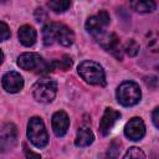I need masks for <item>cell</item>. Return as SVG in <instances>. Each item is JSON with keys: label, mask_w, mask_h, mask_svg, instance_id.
<instances>
[{"label": "cell", "mask_w": 159, "mask_h": 159, "mask_svg": "<svg viewBox=\"0 0 159 159\" xmlns=\"http://www.w3.org/2000/svg\"><path fill=\"white\" fill-rule=\"evenodd\" d=\"M52 129L56 137H63L67 133V129L70 127V119L66 112L63 111H57L53 113L52 119H51Z\"/></svg>", "instance_id": "cell-13"}, {"label": "cell", "mask_w": 159, "mask_h": 159, "mask_svg": "<svg viewBox=\"0 0 159 159\" xmlns=\"http://www.w3.org/2000/svg\"><path fill=\"white\" fill-rule=\"evenodd\" d=\"M16 139H17L16 127L11 123L5 124L0 134V152H7L12 149L16 145Z\"/></svg>", "instance_id": "cell-8"}, {"label": "cell", "mask_w": 159, "mask_h": 159, "mask_svg": "<svg viewBox=\"0 0 159 159\" xmlns=\"http://www.w3.org/2000/svg\"><path fill=\"white\" fill-rule=\"evenodd\" d=\"M71 66H72V60H71L70 56H63L62 60H60L57 62H52L53 68H60L62 71H67Z\"/></svg>", "instance_id": "cell-19"}, {"label": "cell", "mask_w": 159, "mask_h": 159, "mask_svg": "<svg viewBox=\"0 0 159 159\" xmlns=\"http://www.w3.org/2000/svg\"><path fill=\"white\" fill-rule=\"evenodd\" d=\"M42 39L45 45L58 42L62 46H71L75 42V34L70 27L58 22H50L42 30Z\"/></svg>", "instance_id": "cell-1"}, {"label": "cell", "mask_w": 159, "mask_h": 159, "mask_svg": "<svg viewBox=\"0 0 159 159\" xmlns=\"http://www.w3.org/2000/svg\"><path fill=\"white\" fill-rule=\"evenodd\" d=\"M93 140H94V135H93L92 130L88 127H81L77 132L75 144L80 148H83V147L91 145L93 143Z\"/></svg>", "instance_id": "cell-15"}, {"label": "cell", "mask_w": 159, "mask_h": 159, "mask_svg": "<svg viewBox=\"0 0 159 159\" xmlns=\"http://www.w3.org/2000/svg\"><path fill=\"white\" fill-rule=\"evenodd\" d=\"M1 83H2L4 89L6 92H10V93H17L24 87V80H22L21 75L15 72V71L6 72L2 76Z\"/></svg>", "instance_id": "cell-11"}, {"label": "cell", "mask_w": 159, "mask_h": 159, "mask_svg": "<svg viewBox=\"0 0 159 159\" xmlns=\"http://www.w3.org/2000/svg\"><path fill=\"white\" fill-rule=\"evenodd\" d=\"M123 50H124V52H125L128 56L133 57V56L138 55V52H139V45H138V42H137L135 40H128V41L125 42Z\"/></svg>", "instance_id": "cell-18"}, {"label": "cell", "mask_w": 159, "mask_h": 159, "mask_svg": "<svg viewBox=\"0 0 159 159\" xmlns=\"http://www.w3.org/2000/svg\"><path fill=\"white\" fill-rule=\"evenodd\" d=\"M124 158L127 159V158H145V154L139 149V148H137V147H133V148H129L128 150H127V153L124 154Z\"/></svg>", "instance_id": "cell-20"}, {"label": "cell", "mask_w": 159, "mask_h": 159, "mask_svg": "<svg viewBox=\"0 0 159 159\" xmlns=\"http://www.w3.org/2000/svg\"><path fill=\"white\" fill-rule=\"evenodd\" d=\"M120 118V113L113 108H107L99 120V132L102 135H107L109 134V132L112 130V128L114 127V124L117 123V120Z\"/></svg>", "instance_id": "cell-12"}, {"label": "cell", "mask_w": 159, "mask_h": 159, "mask_svg": "<svg viewBox=\"0 0 159 159\" xmlns=\"http://www.w3.org/2000/svg\"><path fill=\"white\" fill-rule=\"evenodd\" d=\"M145 134V124L142 118L134 117L132 118L124 128V135L130 140H139Z\"/></svg>", "instance_id": "cell-10"}, {"label": "cell", "mask_w": 159, "mask_h": 159, "mask_svg": "<svg viewBox=\"0 0 159 159\" xmlns=\"http://www.w3.org/2000/svg\"><path fill=\"white\" fill-rule=\"evenodd\" d=\"M35 19H36V21L42 22V21H45L47 19V12L42 7H39V9L35 10Z\"/></svg>", "instance_id": "cell-22"}, {"label": "cell", "mask_w": 159, "mask_h": 159, "mask_svg": "<svg viewBox=\"0 0 159 159\" xmlns=\"http://www.w3.org/2000/svg\"><path fill=\"white\" fill-rule=\"evenodd\" d=\"M17 65L25 71H31L35 73H48L52 71V62H46L39 53L25 52L17 58Z\"/></svg>", "instance_id": "cell-3"}, {"label": "cell", "mask_w": 159, "mask_h": 159, "mask_svg": "<svg viewBox=\"0 0 159 159\" xmlns=\"http://www.w3.org/2000/svg\"><path fill=\"white\" fill-rule=\"evenodd\" d=\"M26 157H35V158H40V154H35L32 152H27L26 149Z\"/></svg>", "instance_id": "cell-25"}, {"label": "cell", "mask_w": 159, "mask_h": 159, "mask_svg": "<svg viewBox=\"0 0 159 159\" xmlns=\"http://www.w3.org/2000/svg\"><path fill=\"white\" fill-rule=\"evenodd\" d=\"M57 92V83L50 78L39 80L32 88L34 98L41 103H50L56 97Z\"/></svg>", "instance_id": "cell-6"}, {"label": "cell", "mask_w": 159, "mask_h": 159, "mask_svg": "<svg viewBox=\"0 0 159 159\" xmlns=\"http://www.w3.org/2000/svg\"><path fill=\"white\" fill-rule=\"evenodd\" d=\"M27 138L36 148H43L48 143V134L41 118L32 117L27 123Z\"/></svg>", "instance_id": "cell-5"}, {"label": "cell", "mask_w": 159, "mask_h": 159, "mask_svg": "<svg viewBox=\"0 0 159 159\" xmlns=\"http://www.w3.org/2000/svg\"><path fill=\"white\" fill-rule=\"evenodd\" d=\"M10 35H11V34H10L9 26H7L5 22L0 21V42L7 40V39L10 37Z\"/></svg>", "instance_id": "cell-21"}, {"label": "cell", "mask_w": 159, "mask_h": 159, "mask_svg": "<svg viewBox=\"0 0 159 159\" xmlns=\"http://www.w3.org/2000/svg\"><path fill=\"white\" fill-rule=\"evenodd\" d=\"M78 75L89 84L104 86L106 84V75L102 66L94 61H82L77 67Z\"/></svg>", "instance_id": "cell-2"}, {"label": "cell", "mask_w": 159, "mask_h": 159, "mask_svg": "<svg viewBox=\"0 0 159 159\" xmlns=\"http://www.w3.org/2000/svg\"><path fill=\"white\" fill-rule=\"evenodd\" d=\"M112 152H116V153H114L116 157L119 155V152H120V142H117V140L112 142V144H111V149L108 150V155H109Z\"/></svg>", "instance_id": "cell-23"}, {"label": "cell", "mask_w": 159, "mask_h": 159, "mask_svg": "<svg viewBox=\"0 0 159 159\" xmlns=\"http://www.w3.org/2000/svg\"><path fill=\"white\" fill-rule=\"evenodd\" d=\"M2 61H4V53H2V51L0 50V65L2 63Z\"/></svg>", "instance_id": "cell-26"}, {"label": "cell", "mask_w": 159, "mask_h": 159, "mask_svg": "<svg viewBox=\"0 0 159 159\" xmlns=\"http://www.w3.org/2000/svg\"><path fill=\"white\" fill-rule=\"evenodd\" d=\"M153 123L155 128H159V108H155L153 111Z\"/></svg>", "instance_id": "cell-24"}, {"label": "cell", "mask_w": 159, "mask_h": 159, "mask_svg": "<svg viewBox=\"0 0 159 159\" xmlns=\"http://www.w3.org/2000/svg\"><path fill=\"white\" fill-rule=\"evenodd\" d=\"M71 6V0H48V7L55 12H63Z\"/></svg>", "instance_id": "cell-17"}, {"label": "cell", "mask_w": 159, "mask_h": 159, "mask_svg": "<svg viewBox=\"0 0 159 159\" xmlns=\"http://www.w3.org/2000/svg\"><path fill=\"white\" fill-rule=\"evenodd\" d=\"M130 6L137 12H153L157 7L154 0H129Z\"/></svg>", "instance_id": "cell-16"}, {"label": "cell", "mask_w": 159, "mask_h": 159, "mask_svg": "<svg viewBox=\"0 0 159 159\" xmlns=\"http://www.w3.org/2000/svg\"><path fill=\"white\" fill-rule=\"evenodd\" d=\"M117 101L119 104L124 107L135 106L142 97V92L139 86L133 81H124L117 88Z\"/></svg>", "instance_id": "cell-4"}, {"label": "cell", "mask_w": 159, "mask_h": 159, "mask_svg": "<svg viewBox=\"0 0 159 159\" xmlns=\"http://www.w3.org/2000/svg\"><path fill=\"white\" fill-rule=\"evenodd\" d=\"M108 24H109V15H108L107 11L102 10L97 15H93V16L88 17L84 26H86V30L93 37L98 39L102 34H104V29Z\"/></svg>", "instance_id": "cell-7"}, {"label": "cell", "mask_w": 159, "mask_h": 159, "mask_svg": "<svg viewBox=\"0 0 159 159\" xmlns=\"http://www.w3.org/2000/svg\"><path fill=\"white\" fill-rule=\"evenodd\" d=\"M7 0H0V5H2V4H5Z\"/></svg>", "instance_id": "cell-27"}, {"label": "cell", "mask_w": 159, "mask_h": 159, "mask_svg": "<svg viewBox=\"0 0 159 159\" xmlns=\"http://www.w3.org/2000/svg\"><path fill=\"white\" fill-rule=\"evenodd\" d=\"M19 40L20 42L26 46V47H30L32 46L35 42H36V37H37V34H36V30L30 26V25H24L19 29Z\"/></svg>", "instance_id": "cell-14"}, {"label": "cell", "mask_w": 159, "mask_h": 159, "mask_svg": "<svg viewBox=\"0 0 159 159\" xmlns=\"http://www.w3.org/2000/svg\"><path fill=\"white\" fill-rule=\"evenodd\" d=\"M97 41L99 42V45L104 50H107L111 53H113L118 60H122L120 43H119V39L117 37L116 34H107V32H104V34H102L97 39Z\"/></svg>", "instance_id": "cell-9"}]
</instances>
